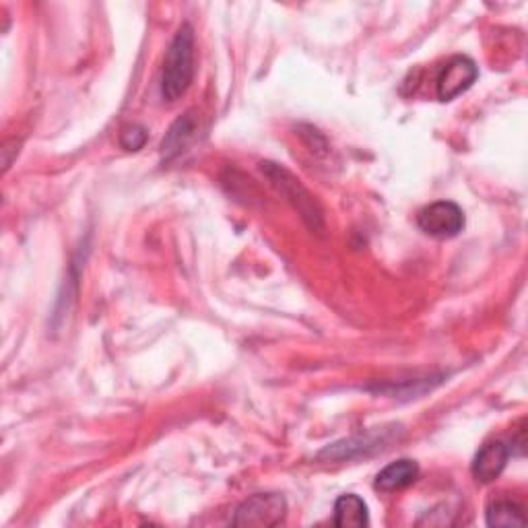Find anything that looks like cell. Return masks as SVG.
Here are the masks:
<instances>
[{
    "label": "cell",
    "instance_id": "8fae6325",
    "mask_svg": "<svg viewBox=\"0 0 528 528\" xmlns=\"http://www.w3.org/2000/svg\"><path fill=\"white\" fill-rule=\"evenodd\" d=\"M487 524L489 526H524L526 518L518 504L510 500H498L487 508Z\"/></svg>",
    "mask_w": 528,
    "mask_h": 528
},
{
    "label": "cell",
    "instance_id": "7a4b0ae2",
    "mask_svg": "<svg viewBox=\"0 0 528 528\" xmlns=\"http://www.w3.org/2000/svg\"><path fill=\"white\" fill-rule=\"evenodd\" d=\"M260 170H262L264 176L269 178V182L295 207V211L302 215L306 225L312 231H316V234H322V231H324L322 209L314 201V196L302 186V182L297 180L289 170H285L283 165L273 163V161H262Z\"/></svg>",
    "mask_w": 528,
    "mask_h": 528
},
{
    "label": "cell",
    "instance_id": "7c38bea8",
    "mask_svg": "<svg viewBox=\"0 0 528 528\" xmlns=\"http://www.w3.org/2000/svg\"><path fill=\"white\" fill-rule=\"evenodd\" d=\"M145 143H147V132H145L143 126L130 124V126H124L122 128V132H120V145L126 151H139Z\"/></svg>",
    "mask_w": 528,
    "mask_h": 528
},
{
    "label": "cell",
    "instance_id": "277c9868",
    "mask_svg": "<svg viewBox=\"0 0 528 528\" xmlns=\"http://www.w3.org/2000/svg\"><path fill=\"white\" fill-rule=\"evenodd\" d=\"M417 225L427 236L438 240H450L456 238L460 231L465 229V213L450 201H438L419 211Z\"/></svg>",
    "mask_w": 528,
    "mask_h": 528
},
{
    "label": "cell",
    "instance_id": "ba28073f",
    "mask_svg": "<svg viewBox=\"0 0 528 528\" xmlns=\"http://www.w3.org/2000/svg\"><path fill=\"white\" fill-rule=\"evenodd\" d=\"M196 132H198V118L192 112H186L172 124L168 135H165L161 143V155L165 159L180 155L196 139Z\"/></svg>",
    "mask_w": 528,
    "mask_h": 528
},
{
    "label": "cell",
    "instance_id": "3957f363",
    "mask_svg": "<svg viewBox=\"0 0 528 528\" xmlns=\"http://www.w3.org/2000/svg\"><path fill=\"white\" fill-rule=\"evenodd\" d=\"M287 502L279 493H256L248 498L234 516L236 526L273 528L285 520Z\"/></svg>",
    "mask_w": 528,
    "mask_h": 528
},
{
    "label": "cell",
    "instance_id": "5b68a950",
    "mask_svg": "<svg viewBox=\"0 0 528 528\" xmlns=\"http://www.w3.org/2000/svg\"><path fill=\"white\" fill-rule=\"evenodd\" d=\"M479 77L477 64L469 56H452L438 75L436 91L442 102H450V99L465 93Z\"/></svg>",
    "mask_w": 528,
    "mask_h": 528
},
{
    "label": "cell",
    "instance_id": "30bf717a",
    "mask_svg": "<svg viewBox=\"0 0 528 528\" xmlns=\"http://www.w3.org/2000/svg\"><path fill=\"white\" fill-rule=\"evenodd\" d=\"M335 524L339 528H363L370 524L368 506L359 495L347 493L335 502Z\"/></svg>",
    "mask_w": 528,
    "mask_h": 528
},
{
    "label": "cell",
    "instance_id": "6da1fadb",
    "mask_svg": "<svg viewBox=\"0 0 528 528\" xmlns=\"http://www.w3.org/2000/svg\"><path fill=\"white\" fill-rule=\"evenodd\" d=\"M194 79V31L184 23L172 40L163 62L161 95L168 102L180 99Z\"/></svg>",
    "mask_w": 528,
    "mask_h": 528
},
{
    "label": "cell",
    "instance_id": "8992f818",
    "mask_svg": "<svg viewBox=\"0 0 528 528\" xmlns=\"http://www.w3.org/2000/svg\"><path fill=\"white\" fill-rule=\"evenodd\" d=\"M394 425L390 429H380V432H370L366 436H357L351 440L337 442L333 446H328L326 450L320 452V458H330V460H347L355 456H366L378 450L388 448V444L394 440Z\"/></svg>",
    "mask_w": 528,
    "mask_h": 528
},
{
    "label": "cell",
    "instance_id": "52a82bcc",
    "mask_svg": "<svg viewBox=\"0 0 528 528\" xmlns=\"http://www.w3.org/2000/svg\"><path fill=\"white\" fill-rule=\"evenodd\" d=\"M512 454V448L506 446L504 442L495 440V442H487L475 456L473 460V477L487 485V483H493L495 479H498L506 465H508V458Z\"/></svg>",
    "mask_w": 528,
    "mask_h": 528
},
{
    "label": "cell",
    "instance_id": "9c48e42d",
    "mask_svg": "<svg viewBox=\"0 0 528 528\" xmlns=\"http://www.w3.org/2000/svg\"><path fill=\"white\" fill-rule=\"evenodd\" d=\"M419 477V465L415 460L409 458H401L396 462H390L386 469L380 471V475L376 477V489L390 493V491H399L405 489L409 485H413Z\"/></svg>",
    "mask_w": 528,
    "mask_h": 528
}]
</instances>
